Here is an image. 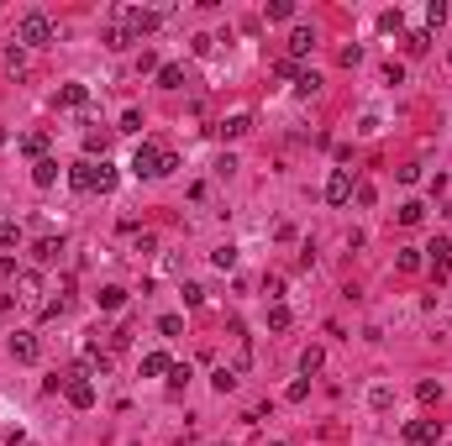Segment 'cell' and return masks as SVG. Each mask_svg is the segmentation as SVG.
<instances>
[{"instance_id":"obj_1","label":"cell","mask_w":452,"mask_h":446,"mask_svg":"<svg viewBox=\"0 0 452 446\" xmlns=\"http://www.w3.org/2000/svg\"><path fill=\"white\" fill-rule=\"evenodd\" d=\"M179 168V158L168 153V147H158V142H143L137 153H131V174L137 179H168Z\"/></svg>"},{"instance_id":"obj_2","label":"cell","mask_w":452,"mask_h":446,"mask_svg":"<svg viewBox=\"0 0 452 446\" xmlns=\"http://www.w3.org/2000/svg\"><path fill=\"white\" fill-rule=\"evenodd\" d=\"M16 42L22 47H48L53 42V16L48 11H26L22 26H16Z\"/></svg>"},{"instance_id":"obj_3","label":"cell","mask_w":452,"mask_h":446,"mask_svg":"<svg viewBox=\"0 0 452 446\" xmlns=\"http://www.w3.org/2000/svg\"><path fill=\"white\" fill-rule=\"evenodd\" d=\"M116 16H121V26H127L137 42H143V37H153V32H158V22H163L158 11H143V6H127V11H116Z\"/></svg>"},{"instance_id":"obj_4","label":"cell","mask_w":452,"mask_h":446,"mask_svg":"<svg viewBox=\"0 0 452 446\" xmlns=\"http://www.w3.org/2000/svg\"><path fill=\"white\" fill-rule=\"evenodd\" d=\"M63 399H69L74 410H90V404H95V383H90V373H69V383H63Z\"/></svg>"},{"instance_id":"obj_5","label":"cell","mask_w":452,"mask_h":446,"mask_svg":"<svg viewBox=\"0 0 452 446\" xmlns=\"http://www.w3.org/2000/svg\"><path fill=\"white\" fill-rule=\"evenodd\" d=\"M95 179H100V163H95V158H84V163L69 168V184L79 189V195H95Z\"/></svg>"},{"instance_id":"obj_6","label":"cell","mask_w":452,"mask_h":446,"mask_svg":"<svg viewBox=\"0 0 452 446\" xmlns=\"http://www.w3.org/2000/svg\"><path fill=\"white\" fill-rule=\"evenodd\" d=\"M353 174H347V168H332V179H326V200H332V205H347V200H353Z\"/></svg>"},{"instance_id":"obj_7","label":"cell","mask_w":452,"mask_h":446,"mask_svg":"<svg viewBox=\"0 0 452 446\" xmlns=\"http://www.w3.org/2000/svg\"><path fill=\"white\" fill-rule=\"evenodd\" d=\"M405 441H410V446H437L442 441V425L437 420H410V425H405Z\"/></svg>"},{"instance_id":"obj_8","label":"cell","mask_w":452,"mask_h":446,"mask_svg":"<svg viewBox=\"0 0 452 446\" xmlns=\"http://www.w3.org/2000/svg\"><path fill=\"white\" fill-rule=\"evenodd\" d=\"M11 357L16 363H37V357H42V341H37L32 331H16L11 336Z\"/></svg>"},{"instance_id":"obj_9","label":"cell","mask_w":452,"mask_h":446,"mask_svg":"<svg viewBox=\"0 0 452 446\" xmlns=\"http://www.w3.org/2000/svg\"><path fill=\"white\" fill-rule=\"evenodd\" d=\"M310 53H316V32H310V26H295V32H289V63L310 58Z\"/></svg>"},{"instance_id":"obj_10","label":"cell","mask_w":452,"mask_h":446,"mask_svg":"<svg viewBox=\"0 0 452 446\" xmlns=\"http://www.w3.org/2000/svg\"><path fill=\"white\" fill-rule=\"evenodd\" d=\"M32 258H37V263H58V258H63V236H37Z\"/></svg>"},{"instance_id":"obj_11","label":"cell","mask_w":452,"mask_h":446,"mask_svg":"<svg viewBox=\"0 0 452 446\" xmlns=\"http://www.w3.org/2000/svg\"><path fill=\"white\" fill-rule=\"evenodd\" d=\"M58 106L84 110V106H90V84H63V90H58Z\"/></svg>"},{"instance_id":"obj_12","label":"cell","mask_w":452,"mask_h":446,"mask_svg":"<svg viewBox=\"0 0 452 446\" xmlns=\"http://www.w3.org/2000/svg\"><path fill=\"white\" fill-rule=\"evenodd\" d=\"M32 184H37V189H53V184H58V158H42V163H32Z\"/></svg>"},{"instance_id":"obj_13","label":"cell","mask_w":452,"mask_h":446,"mask_svg":"<svg viewBox=\"0 0 452 446\" xmlns=\"http://www.w3.org/2000/svg\"><path fill=\"white\" fill-rule=\"evenodd\" d=\"M216 131H221V137H248V131H252V116H248V110H237V116H226Z\"/></svg>"},{"instance_id":"obj_14","label":"cell","mask_w":452,"mask_h":446,"mask_svg":"<svg viewBox=\"0 0 452 446\" xmlns=\"http://www.w3.org/2000/svg\"><path fill=\"white\" fill-rule=\"evenodd\" d=\"M168 367H174V357H168V352H147L143 357V378H163Z\"/></svg>"},{"instance_id":"obj_15","label":"cell","mask_w":452,"mask_h":446,"mask_svg":"<svg viewBox=\"0 0 452 446\" xmlns=\"http://www.w3.org/2000/svg\"><path fill=\"white\" fill-rule=\"evenodd\" d=\"M22 153L42 163V158H48V131H32V137H22Z\"/></svg>"},{"instance_id":"obj_16","label":"cell","mask_w":452,"mask_h":446,"mask_svg":"<svg viewBox=\"0 0 452 446\" xmlns=\"http://www.w3.org/2000/svg\"><path fill=\"white\" fill-rule=\"evenodd\" d=\"M84 367H90V373H111V352H100L95 341H90V347H84Z\"/></svg>"},{"instance_id":"obj_17","label":"cell","mask_w":452,"mask_h":446,"mask_svg":"<svg viewBox=\"0 0 452 446\" xmlns=\"http://www.w3.org/2000/svg\"><path fill=\"white\" fill-rule=\"evenodd\" d=\"M95 299H100V310H121V305H127V289H121V283H106Z\"/></svg>"},{"instance_id":"obj_18","label":"cell","mask_w":452,"mask_h":446,"mask_svg":"<svg viewBox=\"0 0 452 446\" xmlns=\"http://www.w3.org/2000/svg\"><path fill=\"white\" fill-rule=\"evenodd\" d=\"M131 42H137V37H131L127 26H106V47H111V53H127Z\"/></svg>"},{"instance_id":"obj_19","label":"cell","mask_w":452,"mask_h":446,"mask_svg":"<svg viewBox=\"0 0 452 446\" xmlns=\"http://www.w3.org/2000/svg\"><path fill=\"white\" fill-rule=\"evenodd\" d=\"M321 363H326V352H321V347H305V352H300V373H321Z\"/></svg>"},{"instance_id":"obj_20","label":"cell","mask_w":452,"mask_h":446,"mask_svg":"<svg viewBox=\"0 0 452 446\" xmlns=\"http://www.w3.org/2000/svg\"><path fill=\"white\" fill-rule=\"evenodd\" d=\"M400 42H405V53H410V58H421V53L431 47V32H405Z\"/></svg>"},{"instance_id":"obj_21","label":"cell","mask_w":452,"mask_h":446,"mask_svg":"<svg viewBox=\"0 0 452 446\" xmlns=\"http://www.w3.org/2000/svg\"><path fill=\"white\" fill-rule=\"evenodd\" d=\"M116 163H106V158H100V179H95V195H111V189H116Z\"/></svg>"},{"instance_id":"obj_22","label":"cell","mask_w":452,"mask_h":446,"mask_svg":"<svg viewBox=\"0 0 452 446\" xmlns=\"http://www.w3.org/2000/svg\"><path fill=\"white\" fill-rule=\"evenodd\" d=\"M421 221H426V205H421V200H405V205H400V226H421Z\"/></svg>"},{"instance_id":"obj_23","label":"cell","mask_w":452,"mask_h":446,"mask_svg":"<svg viewBox=\"0 0 452 446\" xmlns=\"http://www.w3.org/2000/svg\"><path fill=\"white\" fill-rule=\"evenodd\" d=\"M211 263H216L221 273H232V268H237V247H232V242H226V247H216V252H211Z\"/></svg>"},{"instance_id":"obj_24","label":"cell","mask_w":452,"mask_h":446,"mask_svg":"<svg viewBox=\"0 0 452 446\" xmlns=\"http://www.w3.org/2000/svg\"><path fill=\"white\" fill-rule=\"evenodd\" d=\"M158 84H163V90H179V84H184V69H179V63H163V69H158Z\"/></svg>"},{"instance_id":"obj_25","label":"cell","mask_w":452,"mask_h":446,"mask_svg":"<svg viewBox=\"0 0 452 446\" xmlns=\"http://www.w3.org/2000/svg\"><path fill=\"white\" fill-rule=\"evenodd\" d=\"M211 383H216V394H232V388H237V373H232V367H216Z\"/></svg>"},{"instance_id":"obj_26","label":"cell","mask_w":452,"mask_h":446,"mask_svg":"<svg viewBox=\"0 0 452 446\" xmlns=\"http://www.w3.org/2000/svg\"><path fill=\"white\" fill-rule=\"evenodd\" d=\"M268 331H289V305H268Z\"/></svg>"},{"instance_id":"obj_27","label":"cell","mask_w":452,"mask_h":446,"mask_svg":"<svg viewBox=\"0 0 452 446\" xmlns=\"http://www.w3.org/2000/svg\"><path fill=\"white\" fill-rule=\"evenodd\" d=\"M263 16H268V22H289V16H295V0H274Z\"/></svg>"},{"instance_id":"obj_28","label":"cell","mask_w":452,"mask_h":446,"mask_svg":"<svg viewBox=\"0 0 452 446\" xmlns=\"http://www.w3.org/2000/svg\"><path fill=\"white\" fill-rule=\"evenodd\" d=\"M295 90L300 94H316V90H321V74H295Z\"/></svg>"},{"instance_id":"obj_29","label":"cell","mask_w":452,"mask_h":446,"mask_svg":"<svg viewBox=\"0 0 452 446\" xmlns=\"http://www.w3.org/2000/svg\"><path fill=\"white\" fill-rule=\"evenodd\" d=\"M16 242H22V226H16V221H0V247H16Z\"/></svg>"},{"instance_id":"obj_30","label":"cell","mask_w":452,"mask_h":446,"mask_svg":"<svg viewBox=\"0 0 452 446\" xmlns=\"http://www.w3.org/2000/svg\"><path fill=\"white\" fill-rule=\"evenodd\" d=\"M6 63H11V74H22V69H26V53H22V42H11V47H6Z\"/></svg>"},{"instance_id":"obj_31","label":"cell","mask_w":452,"mask_h":446,"mask_svg":"<svg viewBox=\"0 0 452 446\" xmlns=\"http://www.w3.org/2000/svg\"><path fill=\"white\" fill-rule=\"evenodd\" d=\"M84 153H90V158H106V131H90V137H84Z\"/></svg>"},{"instance_id":"obj_32","label":"cell","mask_w":452,"mask_h":446,"mask_svg":"<svg viewBox=\"0 0 452 446\" xmlns=\"http://www.w3.org/2000/svg\"><path fill=\"white\" fill-rule=\"evenodd\" d=\"M421 268V252H416V247H405V252H400V273H416Z\"/></svg>"},{"instance_id":"obj_33","label":"cell","mask_w":452,"mask_h":446,"mask_svg":"<svg viewBox=\"0 0 452 446\" xmlns=\"http://www.w3.org/2000/svg\"><path fill=\"white\" fill-rule=\"evenodd\" d=\"M184 305H190V310L205 305V289H200V283H184Z\"/></svg>"},{"instance_id":"obj_34","label":"cell","mask_w":452,"mask_h":446,"mask_svg":"<svg viewBox=\"0 0 452 446\" xmlns=\"http://www.w3.org/2000/svg\"><path fill=\"white\" fill-rule=\"evenodd\" d=\"M369 404H373V410H389V404H394V394H389V388L379 383V388H373V394H369Z\"/></svg>"},{"instance_id":"obj_35","label":"cell","mask_w":452,"mask_h":446,"mask_svg":"<svg viewBox=\"0 0 452 446\" xmlns=\"http://www.w3.org/2000/svg\"><path fill=\"white\" fill-rule=\"evenodd\" d=\"M426 252H431V263H442V258H452V242H447V236H437Z\"/></svg>"},{"instance_id":"obj_36","label":"cell","mask_w":452,"mask_h":446,"mask_svg":"<svg viewBox=\"0 0 452 446\" xmlns=\"http://www.w3.org/2000/svg\"><path fill=\"white\" fill-rule=\"evenodd\" d=\"M442 22H447V6H442V0H431V6H426V26H442Z\"/></svg>"},{"instance_id":"obj_37","label":"cell","mask_w":452,"mask_h":446,"mask_svg":"<svg viewBox=\"0 0 452 446\" xmlns=\"http://www.w3.org/2000/svg\"><path fill=\"white\" fill-rule=\"evenodd\" d=\"M158 331H163V336H184V320H179V315H163V320H158Z\"/></svg>"},{"instance_id":"obj_38","label":"cell","mask_w":452,"mask_h":446,"mask_svg":"<svg viewBox=\"0 0 452 446\" xmlns=\"http://www.w3.org/2000/svg\"><path fill=\"white\" fill-rule=\"evenodd\" d=\"M400 26H405L400 11H384V16H379V32H400Z\"/></svg>"},{"instance_id":"obj_39","label":"cell","mask_w":452,"mask_h":446,"mask_svg":"<svg viewBox=\"0 0 452 446\" xmlns=\"http://www.w3.org/2000/svg\"><path fill=\"white\" fill-rule=\"evenodd\" d=\"M127 347H131V331H127V326L111 331V352H127Z\"/></svg>"},{"instance_id":"obj_40","label":"cell","mask_w":452,"mask_h":446,"mask_svg":"<svg viewBox=\"0 0 452 446\" xmlns=\"http://www.w3.org/2000/svg\"><path fill=\"white\" fill-rule=\"evenodd\" d=\"M168 383H174V388H184V383H190V367H184V363H174V367H168Z\"/></svg>"},{"instance_id":"obj_41","label":"cell","mask_w":452,"mask_h":446,"mask_svg":"<svg viewBox=\"0 0 452 446\" xmlns=\"http://www.w3.org/2000/svg\"><path fill=\"white\" fill-rule=\"evenodd\" d=\"M337 58H342V69H353V63H357V58H363V47H357V42H353V47H342V53H337Z\"/></svg>"},{"instance_id":"obj_42","label":"cell","mask_w":452,"mask_h":446,"mask_svg":"<svg viewBox=\"0 0 452 446\" xmlns=\"http://www.w3.org/2000/svg\"><path fill=\"white\" fill-rule=\"evenodd\" d=\"M121 131H143V110H127V116H121Z\"/></svg>"},{"instance_id":"obj_43","label":"cell","mask_w":452,"mask_h":446,"mask_svg":"<svg viewBox=\"0 0 452 446\" xmlns=\"http://www.w3.org/2000/svg\"><path fill=\"white\" fill-rule=\"evenodd\" d=\"M353 200H357V205H373L379 195H373V184H357V189H353Z\"/></svg>"},{"instance_id":"obj_44","label":"cell","mask_w":452,"mask_h":446,"mask_svg":"<svg viewBox=\"0 0 452 446\" xmlns=\"http://www.w3.org/2000/svg\"><path fill=\"white\" fill-rule=\"evenodd\" d=\"M305 394H310V378H295V383H289V399L300 404V399H305Z\"/></svg>"},{"instance_id":"obj_45","label":"cell","mask_w":452,"mask_h":446,"mask_svg":"<svg viewBox=\"0 0 452 446\" xmlns=\"http://www.w3.org/2000/svg\"><path fill=\"white\" fill-rule=\"evenodd\" d=\"M431 279H437V283H442V279H452V258H442V263H431Z\"/></svg>"},{"instance_id":"obj_46","label":"cell","mask_w":452,"mask_h":446,"mask_svg":"<svg viewBox=\"0 0 452 446\" xmlns=\"http://www.w3.org/2000/svg\"><path fill=\"white\" fill-rule=\"evenodd\" d=\"M0 279H16V258H0Z\"/></svg>"},{"instance_id":"obj_47","label":"cell","mask_w":452,"mask_h":446,"mask_svg":"<svg viewBox=\"0 0 452 446\" xmlns=\"http://www.w3.org/2000/svg\"><path fill=\"white\" fill-rule=\"evenodd\" d=\"M16 305V299H11V294H0V315H6V310H11Z\"/></svg>"},{"instance_id":"obj_48","label":"cell","mask_w":452,"mask_h":446,"mask_svg":"<svg viewBox=\"0 0 452 446\" xmlns=\"http://www.w3.org/2000/svg\"><path fill=\"white\" fill-rule=\"evenodd\" d=\"M447 63H452V47H447Z\"/></svg>"},{"instance_id":"obj_49","label":"cell","mask_w":452,"mask_h":446,"mask_svg":"<svg viewBox=\"0 0 452 446\" xmlns=\"http://www.w3.org/2000/svg\"><path fill=\"white\" fill-rule=\"evenodd\" d=\"M274 446H284V441H274Z\"/></svg>"}]
</instances>
